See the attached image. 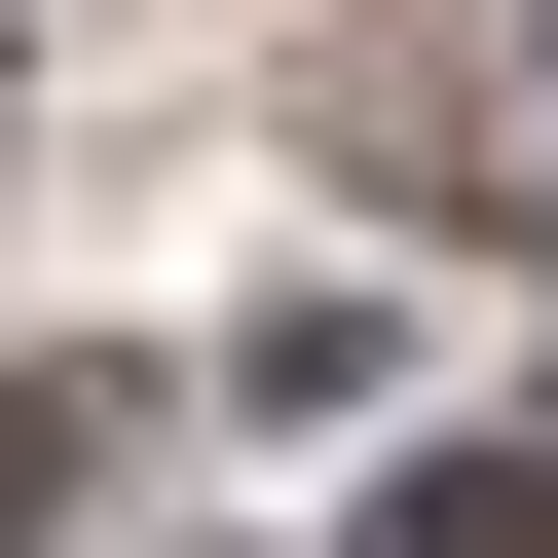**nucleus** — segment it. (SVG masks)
<instances>
[{
	"label": "nucleus",
	"instance_id": "f257e3e1",
	"mask_svg": "<svg viewBox=\"0 0 558 558\" xmlns=\"http://www.w3.org/2000/svg\"><path fill=\"white\" fill-rule=\"evenodd\" d=\"M336 558H558V447H373V521Z\"/></svg>",
	"mask_w": 558,
	"mask_h": 558
},
{
	"label": "nucleus",
	"instance_id": "f03ea898",
	"mask_svg": "<svg viewBox=\"0 0 558 558\" xmlns=\"http://www.w3.org/2000/svg\"><path fill=\"white\" fill-rule=\"evenodd\" d=\"M112 447H149V373H0V558H38V521H75Z\"/></svg>",
	"mask_w": 558,
	"mask_h": 558
}]
</instances>
